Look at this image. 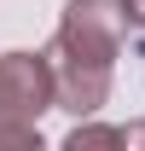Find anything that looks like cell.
Masks as SVG:
<instances>
[{"instance_id": "6da1fadb", "label": "cell", "mask_w": 145, "mask_h": 151, "mask_svg": "<svg viewBox=\"0 0 145 151\" xmlns=\"http://www.w3.org/2000/svg\"><path fill=\"white\" fill-rule=\"evenodd\" d=\"M134 12H139V18H145V0H134Z\"/></svg>"}]
</instances>
